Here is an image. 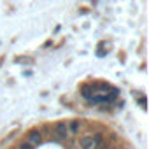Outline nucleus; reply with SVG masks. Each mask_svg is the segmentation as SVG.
<instances>
[{
	"instance_id": "1",
	"label": "nucleus",
	"mask_w": 149,
	"mask_h": 149,
	"mask_svg": "<svg viewBox=\"0 0 149 149\" xmlns=\"http://www.w3.org/2000/svg\"><path fill=\"white\" fill-rule=\"evenodd\" d=\"M102 144H105L102 133H91V135H86V137H83L79 140L81 149H98Z\"/></svg>"
},
{
	"instance_id": "2",
	"label": "nucleus",
	"mask_w": 149,
	"mask_h": 149,
	"mask_svg": "<svg viewBox=\"0 0 149 149\" xmlns=\"http://www.w3.org/2000/svg\"><path fill=\"white\" fill-rule=\"evenodd\" d=\"M51 135H53V139H54L56 142H65V140H68L70 135H68V130H67V123H58V125H54Z\"/></svg>"
},
{
	"instance_id": "3",
	"label": "nucleus",
	"mask_w": 149,
	"mask_h": 149,
	"mask_svg": "<svg viewBox=\"0 0 149 149\" xmlns=\"http://www.w3.org/2000/svg\"><path fill=\"white\" fill-rule=\"evenodd\" d=\"M25 140H26L28 144H32V146L35 147V146H39V144L42 142V133H40L39 130H30V132L26 133Z\"/></svg>"
},
{
	"instance_id": "4",
	"label": "nucleus",
	"mask_w": 149,
	"mask_h": 149,
	"mask_svg": "<svg viewBox=\"0 0 149 149\" xmlns=\"http://www.w3.org/2000/svg\"><path fill=\"white\" fill-rule=\"evenodd\" d=\"M65 123H67V130H68L70 139H72V137H76V135L79 133V130H81V121L72 119V121H65Z\"/></svg>"
},
{
	"instance_id": "5",
	"label": "nucleus",
	"mask_w": 149,
	"mask_h": 149,
	"mask_svg": "<svg viewBox=\"0 0 149 149\" xmlns=\"http://www.w3.org/2000/svg\"><path fill=\"white\" fill-rule=\"evenodd\" d=\"M18 149H33V146H32V144H28L26 140H21V142H19V146H18Z\"/></svg>"
},
{
	"instance_id": "6",
	"label": "nucleus",
	"mask_w": 149,
	"mask_h": 149,
	"mask_svg": "<svg viewBox=\"0 0 149 149\" xmlns=\"http://www.w3.org/2000/svg\"><path fill=\"white\" fill-rule=\"evenodd\" d=\"M98 149H116V147H109V146H107V144H102V146H100V147H98Z\"/></svg>"
}]
</instances>
